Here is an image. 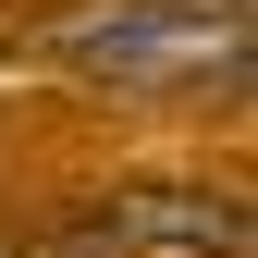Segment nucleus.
Listing matches in <instances>:
<instances>
[{"label":"nucleus","mask_w":258,"mask_h":258,"mask_svg":"<svg viewBox=\"0 0 258 258\" xmlns=\"http://www.w3.org/2000/svg\"><path fill=\"white\" fill-rule=\"evenodd\" d=\"M49 49L74 74H99V86H197V74L234 86L246 0H86V13L49 25Z\"/></svg>","instance_id":"nucleus-1"},{"label":"nucleus","mask_w":258,"mask_h":258,"mask_svg":"<svg viewBox=\"0 0 258 258\" xmlns=\"http://www.w3.org/2000/svg\"><path fill=\"white\" fill-rule=\"evenodd\" d=\"M111 234L160 246V258H246V197L234 184H123Z\"/></svg>","instance_id":"nucleus-2"},{"label":"nucleus","mask_w":258,"mask_h":258,"mask_svg":"<svg viewBox=\"0 0 258 258\" xmlns=\"http://www.w3.org/2000/svg\"><path fill=\"white\" fill-rule=\"evenodd\" d=\"M74 258H111V246H74Z\"/></svg>","instance_id":"nucleus-3"}]
</instances>
